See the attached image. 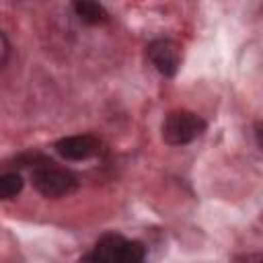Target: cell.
<instances>
[{"label":"cell","mask_w":263,"mask_h":263,"mask_svg":"<svg viewBox=\"0 0 263 263\" xmlns=\"http://www.w3.org/2000/svg\"><path fill=\"white\" fill-rule=\"evenodd\" d=\"M33 187L43 195V197H66L78 189V179L60 166H53V162H45L33 168Z\"/></svg>","instance_id":"cell-1"},{"label":"cell","mask_w":263,"mask_h":263,"mask_svg":"<svg viewBox=\"0 0 263 263\" xmlns=\"http://www.w3.org/2000/svg\"><path fill=\"white\" fill-rule=\"evenodd\" d=\"M208 123L193 111H173L162 121V140L171 146H183L193 142L205 132Z\"/></svg>","instance_id":"cell-2"},{"label":"cell","mask_w":263,"mask_h":263,"mask_svg":"<svg viewBox=\"0 0 263 263\" xmlns=\"http://www.w3.org/2000/svg\"><path fill=\"white\" fill-rule=\"evenodd\" d=\"M76 16L86 23V25H105L109 21V12L105 10L103 4L92 2V0H78L72 4Z\"/></svg>","instance_id":"cell-5"},{"label":"cell","mask_w":263,"mask_h":263,"mask_svg":"<svg viewBox=\"0 0 263 263\" xmlns=\"http://www.w3.org/2000/svg\"><path fill=\"white\" fill-rule=\"evenodd\" d=\"M8 58H10V43H8L6 35L0 31V68L8 62Z\"/></svg>","instance_id":"cell-8"},{"label":"cell","mask_w":263,"mask_h":263,"mask_svg":"<svg viewBox=\"0 0 263 263\" xmlns=\"http://www.w3.org/2000/svg\"><path fill=\"white\" fill-rule=\"evenodd\" d=\"M234 263H263V257H261V253H247V255L236 257Z\"/></svg>","instance_id":"cell-9"},{"label":"cell","mask_w":263,"mask_h":263,"mask_svg":"<svg viewBox=\"0 0 263 263\" xmlns=\"http://www.w3.org/2000/svg\"><path fill=\"white\" fill-rule=\"evenodd\" d=\"M144 257H146V247L140 240H125L119 263H144Z\"/></svg>","instance_id":"cell-7"},{"label":"cell","mask_w":263,"mask_h":263,"mask_svg":"<svg viewBox=\"0 0 263 263\" xmlns=\"http://www.w3.org/2000/svg\"><path fill=\"white\" fill-rule=\"evenodd\" d=\"M146 53H148V60L152 62V66L162 76L173 78L179 72L181 47H179L177 41H173V39H154L152 43H148Z\"/></svg>","instance_id":"cell-3"},{"label":"cell","mask_w":263,"mask_h":263,"mask_svg":"<svg viewBox=\"0 0 263 263\" xmlns=\"http://www.w3.org/2000/svg\"><path fill=\"white\" fill-rule=\"evenodd\" d=\"M23 191V179L16 173H4L0 175V199L16 197Z\"/></svg>","instance_id":"cell-6"},{"label":"cell","mask_w":263,"mask_h":263,"mask_svg":"<svg viewBox=\"0 0 263 263\" xmlns=\"http://www.w3.org/2000/svg\"><path fill=\"white\" fill-rule=\"evenodd\" d=\"M55 152L66 160H86L101 152V142L90 134L66 136L55 142Z\"/></svg>","instance_id":"cell-4"}]
</instances>
